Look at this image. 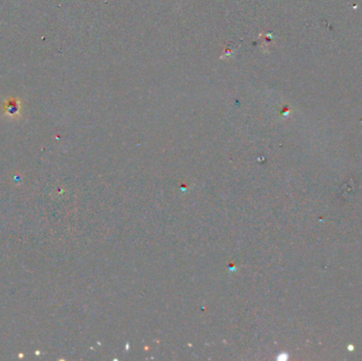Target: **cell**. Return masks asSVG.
<instances>
[{
  "label": "cell",
  "instance_id": "obj_1",
  "mask_svg": "<svg viewBox=\"0 0 362 361\" xmlns=\"http://www.w3.org/2000/svg\"><path fill=\"white\" fill-rule=\"evenodd\" d=\"M4 115L11 119H17L20 117L21 103L16 98L7 99L3 104Z\"/></svg>",
  "mask_w": 362,
  "mask_h": 361
}]
</instances>
